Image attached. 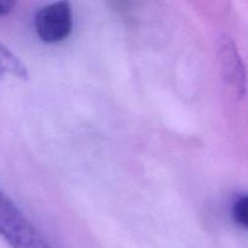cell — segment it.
I'll use <instances>...</instances> for the list:
<instances>
[{
    "instance_id": "4",
    "label": "cell",
    "mask_w": 248,
    "mask_h": 248,
    "mask_svg": "<svg viewBox=\"0 0 248 248\" xmlns=\"http://www.w3.org/2000/svg\"><path fill=\"white\" fill-rule=\"evenodd\" d=\"M5 75H14L22 80H28L29 77L26 65L6 46L0 44V78Z\"/></svg>"
},
{
    "instance_id": "2",
    "label": "cell",
    "mask_w": 248,
    "mask_h": 248,
    "mask_svg": "<svg viewBox=\"0 0 248 248\" xmlns=\"http://www.w3.org/2000/svg\"><path fill=\"white\" fill-rule=\"evenodd\" d=\"M35 31L41 41L60 43L70 35L73 29L72 6L68 1H57L41 7L34 18Z\"/></svg>"
},
{
    "instance_id": "3",
    "label": "cell",
    "mask_w": 248,
    "mask_h": 248,
    "mask_svg": "<svg viewBox=\"0 0 248 248\" xmlns=\"http://www.w3.org/2000/svg\"><path fill=\"white\" fill-rule=\"evenodd\" d=\"M219 57L225 81L237 96L241 97L246 89V70L232 36L224 35L220 40Z\"/></svg>"
},
{
    "instance_id": "5",
    "label": "cell",
    "mask_w": 248,
    "mask_h": 248,
    "mask_svg": "<svg viewBox=\"0 0 248 248\" xmlns=\"http://www.w3.org/2000/svg\"><path fill=\"white\" fill-rule=\"evenodd\" d=\"M232 218L235 222L248 230V195L239 196L232 203Z\"/></svg>"
},
{
    "instance_id": "6",
    "label": "cell",
    "mask_w": 248,
    "mask_h": 248,
    "mask_svg": "<svg viewBox=\"0 0 248 248\" xmlns=\"http://www.w3.org/2000/svg\"><path fill=\"white\" fill-rule=\"evenodd\" d=\"M15 5H16V2L11 1V0H0V17L10 14Z\"/></svg>"
},
{
    "instance_id": "1",
    "label": "cell",
    "mask_w": 248,
    "mask_h": 248,
    "mask_svg": "<svg viewBox=\"0 0 248 248\" xmlns=\"http://www.w3.org/2000/svg\"><path fill=\"white\" fill-rule=\"evenodd\" d=\"M0 236L11 248H53L1 189Z\"/></svg>"
}]
</instances>
